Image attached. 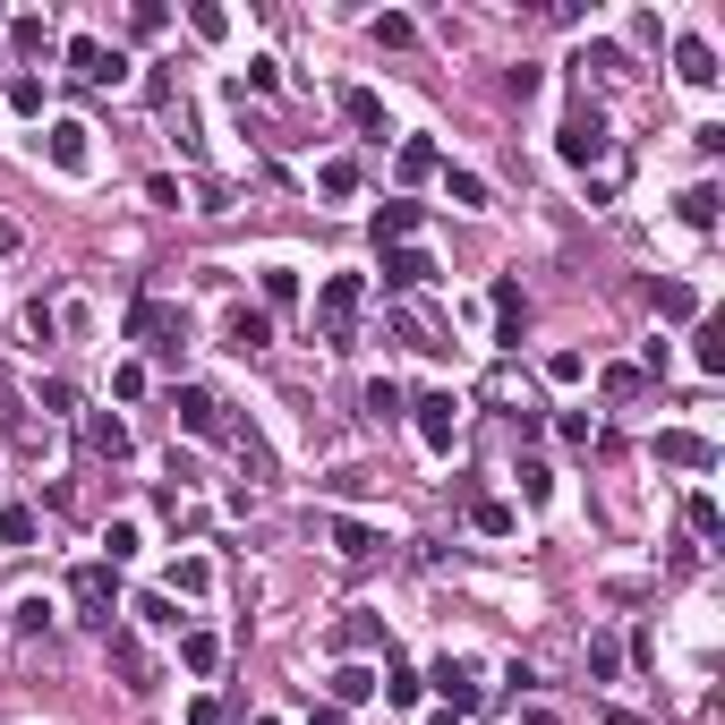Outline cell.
I'll use <instances>...</instances> for the list:
<instances>
[{
  "label": "cell",
  "mask_w": 725,
  "mask_h": 725,
  "mask_svg": "<svg viewBox=\"0 0 725 725\" xmlns=\"http://www.w3.org/2000/svg\"><path fill=\"white\" fill-rule=\"evenodd\" d=\"M223 342H231L239 359H257V350H273V316H264V307H231V316H223Z\"/></svg>",
  "instance_id": "ba28073f"
},
{
  "label": "cell",
  "mask_w": 725,
  "mask_h": 725,
  "mask_svg": "<svg viewBox=\"0 0 725 725\" xmlns=\"http://www.w3.org/2000/svg\"><path fill=\"white\" fill-rule=\"evenodd\" d=\"M401 410H410V401H401V385H393V376H376V385H367V419H385V428H393Z\"/></svg>",
  "instance_id": "d4e9b609"
},
{
  "label": "cell",
  "mask_w": 725,
  "mask_h": 725,
  "mask_svg": "<svg viewBox=\"0 0 725 725\" xmlns=\"http://www.w3.org/2000/svg\"><path fill=\"white\" fill-rule=\"evenodd\" d=\"M615 666H624V649H615V640L597 631V640H589V674H615Z\"/></svg>",
  "instance_id": "7bdbcfd3"
},
{
  "label": "cell",
  "mask_w": 725,
  "mask_h": 725,
  "mask_svg": "<svg viewBox=\"0 0 725 725\" xmlns=\"http://www.w3.org/2000/svg\"><path fill=\"white\" fill-rule=\"evenodd\" d=\"M683 521H692V538H717V495H692V504H683Z\"/></svg>",
  "instance_id": "e575fe53"
},
{
  "label": "cell",
  "mask_w": 725,
  "mask_h": 725,
  "mask_svg": "<svg viewBox=\"0 0 725 725\" xmlns=\"http://www.w3.org/2000/svg\"><path fill=\"white\" fill-rule=\"evenodd\" d=\"M180 666H188V674H214V666H223V640H214V631H188V640H180Z\"/></svg>",
  "instance_id": "44dd1931"
},
{
  "label": "cell",
  "mask_w": 725,
  "mask_h": 725,
  "mask_svg": "<svg viewBox=\"0 0 725 725\" xmlns=\"http://www.w3.org/2000/svg\"><path fill=\"white\" fill-rule=\"evenodd\" d=\"M428 683H435V692H444V708H453V717H469V708L487 700V683H478V674H469L462 658H444V666H435V674H428Z\"/></svg>",
  "instance_id": "52a82bcc"
},
{
  "label": "cell",
  "mask_w": 725,
  "mask_h": 725,
  "mask_svg": "<svg viewBox=\"0 0 725 725\" xmlns=\"http://www.w3.org/2000/svg\"><path fill=\"white\" fill-rule=\"evenodd\" d=\"M34 504H0V547H34Z\"/></svg>",
  "instance_id": "ffe728a7"
},
{
  "label": "cell",
  "mask_w": 725,
  "mask_h": 725,
  "mask_svg": "<svg viewBox=\"0 0 725 725\" xmlns=\"http://www.w3.org/2000/svg\"><path fill=\"white\" fill-rule=\"evenodd\" d=\"M428 725H469V717H453V708H435V717H428Z\"/></svg>",
  "instance_id": "7dc6e473"
},
{
  "label": "cell",
  "mask_w": 725,
  "mask_h": 725,
  "mask_svg": "<svg viewBox=\"0 0 725 725\" xmlns=\"http://www.w3.org/2000/svg\"><path fill=\"white\" fill-rule=\"evenodd\" d=\"M410 410H419V435H428L435 453H453V435H462V401H453V393H419Z\"/></svg>",
  "instance_id": "5b68a950"
},
{
  "label": "cell",
  "mask_w": 725,
  "mask_h": 725,
  "mask_svg": "<svg viewBox=\"0 0 725 725\" xmlns=\"http://www.w3.org/2000/svg\"><path fill=\"white\" fill-rule=\"evenodd\" d=\"M333 640H342V649H376V640H385V624H376V615H350Z\"/></svg>",
  "instance_id": "d6a6232c"
},
{
  "label": "cell",
  "mask_w": 725,
  "mask_h": 725,
  "mask_svg": "<svg viewBox=\"0 0 725 725\" xmlns=\"http://www.w3.org/2000/svg\"><path fill=\"white\" fill-rule=\"evenodd\" d=\"M0 435H9V444H34V435H26V401H18L9 376H0Z\"/></svg>",
  "instance_id": "cb8c5ba5"
},
{
  "label": "cell",
  "mask_w": 725,
  "mask_h": 725,
  "mask_svg": "<svg viewBox=\"0 0 725 725\" xmlns=\"http://www.w3.org/2000/svg\"><path fill=\"white\" fill-rule=\"evenodd\" d=\"M401 180H428V171H435V145H428V137H410V145H401Z\"/></svg>",
  "instance_id": "4dcf8cb0"
},
{
  "label": "cell",
  "mask_w": 725,
  "mask_h": 725,
  "mask_svg": "<svg viewBox=\"0 0 725 725\" xmlns=\"http://www.w3.org/2000/svg\"><path fill=\"white\" fill-rule=\"evenodd\" d=\"M469 521L487 529V538H504V529H512V504H495V495H469Z\"/></svg>",
  "instance_id": "4316f807"
},
{
  "label": "cell",
  "mask_w": 725,
  "mask_h": 725,
  "mask_svg": "<svg viewBox=\"0 0 725 725\" xmlns=\"http://www.w3.org/2000/svg\"><path fill=\"white\" fill-rule=\"evenodd\" d=\"M52 163H61V171H86V129H77V120L52 129Z\"/></svg>",
  "instance_id": "603a6c76"
},
{
  "label": "cell",
  "mask_w": 725,
  "mask_h": 725,
  "mask_svg": "<svg viewBox=\"0 0 725 725\" xmlns=\"http://www.w3.org/2000/svg\"><path fill=\"white\" fill-rule=\"evenodd\" d=\"M674 77H683V86H717V52H708L700 34H683V43H674Z\"/></svg>",
  "instance_id": "7c38bea8"
},
{
  "label": "cell",
  "mask_w": 725,
  "mask_h": 725,
  "mask_svg": "<svg viewBox=\"0 0 725 725\" xmlns=\"http://www.w3.org/2000/svg\"><path fill=\"white\" fill-rule=\"evenodd\" d=\"M129 342H145L154 359H180V350H188V307H171V299H137V307H129Z\"/></svg>",
  "instance_id": "6da1fadb"
},
{
  "label": "cell",
  "mask_w": 725,
  "mask_h": 725,
  "mask_svg": "<svg viewBox=\"0 0 725 725\" xmlns=\"http://www.w3.org/2000/svg\"><path fill=\"white\" fill-rule=\"evenodd\" d=\"M692 307H700V299L683 291V282H658V316H674V325H683V316H692Z\"/></svg>",
  "instance_id": "d590c367"
},
{
  "label": "cell",
  "mask_w": 725,
  "mask_h": 725,
  "mask_svg": "<svg viewBox=\"0 0 725 725\" xmlns=\"http://www.w3.org/2000/svg\"><path fill=\"white\" fill-rule=\"evenodd\" d=\"M683 223H700V231H708V223H717V188H692V197H683Z\"/></svg>",
  "instance_id": "ab89813d"
},
{
  "label": "cell",
  "mask_w": 725,
  "mask_h": 725,
  "mask_svg": "<svg viewBox=\"0 0 725 725\" xmlns=\"http://www.w3.org/2000/svg\"><path fill=\"white\" fill-rule=\"evenodd\" d=\"M291 299H299V273H291V264H273V273H264V307H291Z\"/></svg>",
  "instance_id": "836d02e7"
},
{
  "label": "cell",
  "mask_w": 725,
  "mask_h": 725,
  "mask_svg": "<svg viewBox=\"0 0 725 725\" xmlns=\"http://www.w3.org/2000/svg\"><path fill=\"white\" fill-rule=\"evenodd\" d=\"M171 410H180V428H188V435H231V428H223V401L205 393V385H180Z\"/></svg>",
  "instance_id": "30bf717a"
},
{
  "label": "cell",
  "mask_w": 725,
  "mask_h": 725,
  "mask_svg": "<svg viewBox=\"0 0 725 725\" xmlns=\"http://www.w3.org/2000/svg\"><path fill=\"white\" fill-rule=\"evenodd\" d=\"M333 547H342L350 563H376V555H385V538H376V529H359V521H333Z\"/></svg>",
  "instance_id": "ac0fdd59"
},
{
  "label": "cell",
  "mask_w": 725,
  "mask_h": 725,
  "mask_svg": "<svg viewBox=\"0 0 725 725\" xmlns=\"http://www.w3.org/2000/svg\"><path fill=\"white\" fill-rule=\"evenodd\" d=\"M367 692H376V674H367V666H342V674H333V700H342V708L367 700Z\"/></svg>",
  "instance_id": "f546056e"
},
{
  "label": "cell",
  "mask_w": 725,
  "mask_h": 725,
  "mask_svg": "<svg viewBox=\"0 0 725 725\" xmlns=\"http://www.w3.org/2000/svg\"><path fill=\"white\" fill-rule=\"evenodd\" d=\"M342 120H350L359 137H385V102L367 95V86H342Z\"/></svg>",
  "instance_id": "9a60e30c"
},
{
  "label": "cell",
  "mask_w": 725,
  "mask_h": 725,
  "mask_svg": "<svg viewBox=\"0 0 725 725\" xmlns=\"http://www.w3.org/2000/svg\"><path fill=\"white\" fill-rule=\"evenodd\" d=\"M68 68H77V77H86V86H120V52H111V43H95V34H77V43H68Z\"/></svg>",
  "instance_id": "8992f818"
},
{
  "label": "cell",
  "mask_w": 725,
  "mask_h": 725,
  "mask_svg": "<svg viewBox=\"0 0 725 725\" xmlns=\"http://www.w3.org/2000/svg\"><path fill=\"white\" fill-rule=\"evenodd\" d=\"M188 725H223V700H197V708H188Z\"/></svg>",
  "instance_id": "f6af8a7d"
},
{
  "label": "cell",
  "mask_w": 725,
  "mask_h": 725,
  "mask_svg": "<svg viewBox=\"0 0 725 725\" xmlns=\"http://www.w3.org/2000/svg\"><path fill=\"white\" fill-rule=\"evenodd\" d=\"M428 273H435V264L419 257V248H401V257H385V291H401V299H410L419 282H428Z\"/></svg>",
  "instance_id": "e0dca14e"
},
{
  "label": "cell",
  "mask_w": 725,
  "mask_h": 725,
  "mask_svg": "<svg viewBox=\"0 0 725 725\" xmlns=\"http://www.w3.org/2000/svg\"><path fill=\"white\" fill-rule=\"evenodd\" d=\"M188 26H197L205 43H223V34H231V18H223V9H188Z\"/></svg>",
  "instance_id": "b9f144b4"
},
{
  "label": "cell",
  "mask_w": 725,
  "mask_h": 725,
  "mask_svg": "<svg viewBox=\"0 0 725 725\" xmlns=\"http://www.w3.org/2000/svg\"><path fill=\"white\" fill-rule=\"evenodd\" d=\"M521 495H529V504H547V495H555V469H547V462H521Z\"/></svg>",
  "instance_id": "8d00e7d4"
},
{
  "label": "cell",
  "mask_w": 725,
  "mask_h": 725,
  "mask_svg": "<svg viewBox=\"0 0 725 725\" xmlns=\"http://www.w3.org/2000/svg\"><path fill=\"white\" fill-rule=\"evenodd\" d=\"M102 640H111V666H120V683H129V692H154V658H145V649H137V631H102Z\"/></svg>",
  "instance_id": "9c48e42d"
},
{
  "label": "cell",
  "mask_w": 725,
  "mask_h": 725,
  "mask_svg": "<svg viewBox=\"0 0 725 725\" xmlns=\"http://www.w3.org/2000/svg\"><path fill=\"white\" fill-rule=\"evenodd\" d=\"M410 231H419V205H410V197L376 205V239H410Z\"/></svg>",
  "instance_id": "7402d4cb"
},
{
  "label": "cell",
  "mask_w": 725,
  "mask_h": 725,
  "mask_svg": "<svg viewBox=\"0 0 725 725\" xmlns=\"http://www.w3.org/2000/svg\"><path fill=\"white\" fill-rule=\"evenodd\" d=\"M692 350H700V367H708V376H725V325H717V316L692 333Z\"/></svg>",
  "instance_id": "484cf974"
},
{
  "label": "cell",
  "mask_w": 725,
  "mask_h": 725,
  "mask_svg": "<svg viewBox=\"0 0 725 725\" xmlns=\"http://www.w3.org/2000/svg\"><path fill=\"white\" fill-rule=\"evenodd\" d=\"M393 333L410 342V350H444V325H435L428 307H393Z\"/></svg>",
  "instance_id": "2e32d148"
},
{
  "label": "cell",
  "mask_w": 725,
  "mask_h": 725,
  "mask_svg": "<svg viewBox=\"0 0 725 725\" xmlns=\"http://www.w3.org/2000/svg\"><path fill=\"white\" fill-rule=\"evenodd\" d=\"M43 624H52V606H43V597H18V606H9V631H26V640H34Z\"/></svg>",
  "instance_id": "1f68e13d"
},
{
  "label": "cell",
  "mask_w": 725,
  "mask_h": 725,
  "mask_svg": "<svg viewBox=\"0 0 725 725\" xmlns=\"http://www.w3.org/2000/svg\"><path fill=\"white\" fill-rule=\"evenodd\" d=\"M444 197L453 205H487V180H478V171H444Z\"/></svg>",
  "instance_id": "f1b7e54d"
},
{
  "label": "cell",
  "mask_w": 725,
  "mask_h": 725,
  "mask_svg": "<svg viewBox=\"0 0 725 725\" xmlns=\"http://www.w3.org/2000/svg\"><path fill=\"white\" fill-rule=\"evenodd\" d=\"M350 188H359V163H350V154H342V163H325V197H350Z\"/></svg>",
  "instance_id": "f35d334b"
},
{
  "label": "cell",
  "mask_w": 725,
  "mask_h": 725,
  "mask_svg": "<svg viewBox=\"0 0 725 725\" xmlns=\"http://www.w3.org/2000/svg\"><path fill=\"white\" fill-rule=\"evenodd\" d=\"M9 43H18L26 61H43V52H52V26H43V18H18V26H9Z\"/></svg>",
  "instance_id": "83f0119b"
},
{
  "label": "cell",
  "mask_w": 725,
  "mask_h": 725,
  "mask_svg": "<svg viewBox=\"0 0 725 725\" xmlns=\"http://www.w3.org/2000/svg\"><path fill=\"white\" fill-rule=\"evenodd\" d=\"M307 725H342V708H316V717H307Z\"/></svg>",
  "instance_id": "bcb514c9"
},
{
  "label": "cell",
  "mask_w": 725,
  "mask_h": 725,
  "mask_svg": "<svg viewBox=\"0 0 725 725\" xmlns=\"http://www.w3.org/2000/svg\"><path fill=\"white\" fill-rule=\"evenodd\" d=\"M658 462H666V469H717V444H708V435L666 428V435H658Z\"/></svg>",
  "instance_id": "8fae6325"
},
{
  "label": "cell",
  "mask_w": 725,
  "mask_h": 725,
  "mask_svg": "<svg viewBox=\"0 0 725 725\" xmlns=\"http://www.w3.org/2000/svg\"><path fill=\"white\" fill-rule=\"evenodd\" d=\"M495 316H504V342H521V325H529V299H521V282H495Z\"/></svg>",
  "instance_id": "d6986e66"
},
{
  "label": "cell",
  "mask_w": 725,
  "mask_h": 725,
  "mask_svg": "<svg viewBox=\"0 0 725 725\" xmlns=\"http://www.w3.org/2000/svg\"><path fill=\"white\" fill-rule=\"evenodd\" d=\"M606 145H615V137H606V111H597V102H572V111H563V163L589 171V163H606Z\"/></svg>",
  "instance_id": "7a4b0ae2"
},
{
  "label": "cell",
  "mask_w": 725,
  "mask_h": 725,
  "mask_svg": "<svg viewBox=\"0 0 725 725\" xmlns=\"http://www.w3.org/2000/svg\"><path fill=\"white\" fill-rule=\"evenodd\" d=\"M581 68H589L597 86H624V77H631V52H624V43H581Z\"/></svg>",
  "instance_id": "4fadbf2b"
},
{
  "label": "cell",
  "mask_w": 725,
  "mask_h": 725,
  "mask_svg": "<svg viewBox=\"0 0 725 725\" xmlns=\"http://www.w3.org/2000/svg\"><path fill=\"white\" fill-rule=\"evenodd\" d=\"M86 444H95L102 462H129V419H111V410H95V419H86Z\"/></svg>",
  "instance_id": "5bb4252c"
},
{
  "label": "cell",
  "mask_w": 725,
  "mask_h": 725,
  "mask_svg": "<svg viewBox=\"0 0 725 725\" xmlns=\"http://www.w3.org/2000/svg\"><path fill=\"white\" fill-rule=\"evenodd\" d=\"M68 597H77V624L111 631V615H120V589H111V563H77V572H68Z\"/></svg>",
  "instance_id": "3957f363"
},
{
  "label": "cell",
  "mask_w": 725,
  "mask_h": 725,
  "mask_svg": "<svg viewBox=\"0 0 725 725\" xmlns=\"http://www.w3.org/2000/svg\"><path fill=\"white\" fill-rule=\"evenodd\" d=\"M359 299H367V282H359V273H333V282H325V299H316V316H325V342H333V350L350 342V316H359Z\"/></svg>",
  "instance_id": "277c9868"
},
{
  "label": "cell",
  "mask_w": 725,
  "mask_h": 725,
  "mask_svg": "<svg viewBox=\"0 0 725 725\" xmlns=\"http://www.w3.org/2000/svg\"><path fill=\"white\" fill-rule=\"evenodd\" d=\"M137 624H154V631H171V624H180V615H171V597H163V589H154V597H137Z\"/></svg>",
  "instance_id": "74e56055"
},
{
  "label": "cell",
  "mask_w": 725,
  "mask_h": 725,
  "mask_svg": "<svg viewBox=\"0 0 725 725\" xmlns=\"http://www.w3.org/2000/svg\"><path fill=\"white\" fill-rule=\"evenodd\" d=\"M428 692V683H419V674H385V700H393V708H410V700Z\"/></svg>",
  "instance_id": "ee69618b"
},
{
  "label": "cell",
  "mask_w": 725,
  "mask_h": 725,
  "mask_svg": "<svg viewBox=\"0 0 725 725\" xmlns=\"http://www.w3.org/2000/svg\"><path fill=\"white\" fill-rule=\"evenodd\" d=\"M102 547H111V563H129L137 555V521H111V529H102Z\"/></svg>",
  "instance_id": "60d3db41"
}]
</instances>
